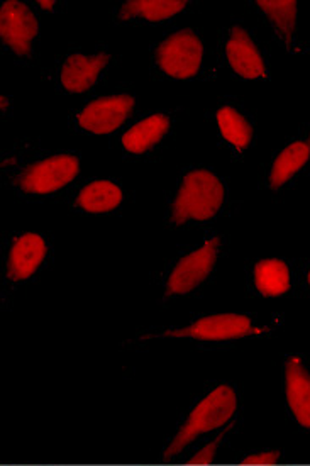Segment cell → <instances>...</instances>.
Segmentation results:
<instances>
[{"label": "cell", "mask_w": 310, "mask_h": 466, "mask_svg": "<svg viewBox=\"0 0 310 466\" xmlns=\"http://www.w3.org/2000/svg\"><path fill=\"white\" fill-rule=\"evenodd\" d=\"M258 5L276 25V29L285 36L286 45L295 29V15H297V2L295 0H258Z\"/></svg>", "instance_id": "19"}, {"label": "cell", "mask_w": 310, "mask_h": 466, "mask_svg": "<svg viewBox=\"0 0 310 466\" xmlns=\"http://www.w3.org/2000/svg\"><path fill=\"white\" fill-rule=\"evenodd\" d=\"M309 283H310V271H309Z\"/></svg>", "instance_id": "23"}, {"label": "cell", "mask_w": 310, "mask_h": 466, "mask_svg": "<svg viewBox=\"0 0 310 466\" xmlns=\"http://www.w3.org/2000/svg\"><path fill=\"white\" fill-rule=\"evenodd\" d=\"M204 48L190 29L175 33L156 49V62L165 74L175 78H190L199 72Z\"/></svg>", "instance_id": "3"}, {"label": "cell", "mask_w": 310, "mask_h": 466, "mask_svg": "<svg viewBox=\"0 0 310 466\" xmlns=\"http://www.w3.org/2000/svg\"><path fill=\"white\" fill-rule=\"evenodd\" d=\"M280 453L270 451V453L253 454L243 460V465L272 466L278 461Z\"/></svg>", "instance_id": "21"}, {"label": "cell", "mask_w": 310, "mask_h": 466, "mask_svg": "<svg viewBox=\"0 0 310 466\" xmlns=\"http://www.w3.org/2000/svg\"><path fill=\"white\" fill-rule=\"evenodd\" d=\"M37 35V21L29 7L17 0H7L0 11V36L14 53L25 56Z\"/></svg>", "instance_id": "5"}, {"label": "cell", "mask_w": 310, "mask_h": 466, "mask_svg": "<svg viewBox=\"0 0 310 466\" xmlns=\"http://www.w3.org/2000/svg\"><path fill=\"white\" fill-rule=\"evenodd\" d=\"M135 107V98L131 96L102 97L88 104L78 116V123L90 133L107 135L115 131L129 117Z\"/></svg>", "instance_id": "7"}, {"label": "cell", "mask_w": 310, "mask_h": 466, "mask_svg": "<svg viewBox=\"0 0 310 466\" xmlns=\"http://www.w3.org/2000/svg\"><path fill=\"white\" fill-rule=\"evenodd\" d=\"M109 60L111 56L105 53H100L95 56H84V55L70 56L63 65V86L74 94L85 92L97 82V76Z\"/></svg>", "instance_id": "10"}, {"label": "cell", "mask_w": 310, "mask_h": 466, "mask_svg": "<svg viewBox=\"0 0 310 466\" xmlns=\"http://www.w3.org/2000/svg\"><path fill=\"white\" fill-rule=\"evenodd\" d=\"M224 434H225V431L215 438V441L207 444V446L202 448L199 453L195 454L194 458H190V460H188V465H211L212 461H214L215 451H217V448H219V444H221V440L224 438Z\"/></svg>", "instance_id": "20"}, {"label": "cell", "mask_w": 310, "mask_h": 466, "mask_svg": "<svg viewBox=\"0 0 310 466\" xmlns=\"http://www.w3.org/2000/svg\"><path fill=\"white\" fill-rule=\"evenodd\" d=\"M223 200V184L215 175L209 172L188 173L175 200L174 222L180 226L188 219H211L221 208Z\"/></svg>", "instance_id": "2"}, {"label": "cell", "mask_w": 310, "mask_h": 466, "mask_svg": "<svg viewBox=\"0 0 310 466\" xmlns=\"http://www.w3.org/2000/svg\"><path fill=\"white\" fill-rule=\"evenodd\" d=\"M286 400L304 428H310V373L297 358L286 363Z\"/></svg>", "instance_id": "12"}, {"label": "cell", "mask_w": 310, "mask_h": 466, "mask_svg": "<svg viewBox=\"0 0 310 466\" xmlns=\"http://www.w3.org/2000/svg\"><path fill=\"white\" fill-rule=\"evenodd\" d=\"M185 5V0H129L123 5L119 17L127 21L131 17L141 15L148 21H163L184 11Z\"/></svg>", "instance_id": "16"}, {"label": "cell", "mask_w": 310, "mask_h": 466, "mask_svg": "<svg viewBox=\"0 0 310 466\" xmlns=\"http://www.w3.org/2000/svg\"><path fill=\"white\" fill-rule=\"evenodd\" d=\"M217 123L224 137L231 145H235L237 149L248 147L253 137V129L239 112L235 111L233 107H223L217 112Z\"/></svg>", "instance_id": "18"}, {"label": "cell", "mask_w": 310, "mask_h": 466, "mask_svg": "<svg viewBox=\"0 0 310 466\" xmlns=\"http://www.w3.org/2000/svg\"><path fill=\"white\" fill-rule=\"evenodd\" d=\"M253 332L251 320L246 316L237 314H219L194 322L185 329L165 332V336L174 338H194L200 341H225L248 336Z\"/></svg>", "instance_id": "8"}, {"label": "cell", "mask_w": 310, "mask_h": 466, "mask_svg": "<svg viewBox=\"0 0 310 466\" xmlns=\"http://www.w3.org/2000/svg\"><path fill=\"white\" fill-rule=\"evenodd\" d=\"M46 257V245L41 236L37 234H25L21 236L11 249L9 257V279L13 280H25L29 279L41 261Z\"/></svg>", "instance_id": "11"}, {"label": "cell", "mask_w": 310, "mask_h": 466, "mask_svg": "<svg viewBox=\"0 0 310 466\" xmlns=\"http://www.w3.org/2000/svg\"><path fill=\"white\" fill-rule=\"evenodd\" d=\"M227 60L243 78H258L265 75V65L260 51L243 27H235L225 46Z\"/></svg>", "instance_id": "9"}, {"label": "cell", "mask_w": 310, "mask_h": 466, "mask_svg": "<svg viewBox=\"0 0 310 466\" xmlns=\"http://www.w3.org/2000/svg\"><path fill=\"white\" fill-rule=\"evenodd\" d=\"M78 167L75 157H53L27 167L17 182L27 194H51L70 184L78 173Z\"/></svg>", "instance_id": "4"}, {"label": "cell", "mask_w": 310, "mask_h": 466, "mask_svg": "<svg viewBox=\"0 0 310 466\" xmlns=\"http://www.w3.org/2000/svg\"><path fill=\"white\" fill-rule=\"evenodd\" d=\"M219 239H211L197 251L182 258L168 280V294H188L204 282L217 259Z\"/></svg>", "instance_id": "6"}, {"label": "cell", "mask_w": 310, "mask_h": 466, "mask_svg": "<svg viewBox=\"0 0 310 466\" xmlns=\"http://www.w3.org/2000/svg\"><path fill=\"white\" fill-rule=\"evenodd\" d=\"M170 121L166 116L156 114L136 124L123 136V145L131 153H145L166 135Z\"/></svg>", "instance_id": "13"}, {"label": "cell", "mask_w": 310, "mask_h": 466, "mask_svg": "<svg viewBox=\"0 0 310 466\" xmlns=\"http://www.w3.org/2000/svg\"><path fill=\"white\" fill-rule=\"evenodd\" d=\"M255 283L265 297L285 294L290 290L288 267L282 259H263L255 268Z\"/></svg>", "instance_id": "14"}, {"label": "cell", "mask_w": 310, "mask_h": 466, "mask_svg": "<svg viewBox=\"0 0 310 466\" xmlns=\"http://www.w3.org/2000/svg\"><path fill=\"white\" fill-rule=\"evenodd\" d=\"M310 147L307 143H294L285 147L276 158L270 177L272 188H280L309 160Z\"/></svg>", "instance_id": "17"}, {"label": "cell", "mask_w": 310, "mask_h": 466, "mask_svg": "<svg viewBox=\"0 0 310 466\" xmlns=\"http://www.w3.org/2000/svg\"><path fill=\"white\" fill-rule=\"evenodd\" d=\"M39 5H43L45 9H51L55 5V2H39Z\"/></svg>", "instance_id": "22"}, {"label": "cell", "mask_w": 310, "mask_h": 466, "mask_svg": "<svg viewBox=\"0 0 310 466\" xmlns=\"http://www.w3.org/2000/svg\"><path fill=\"white\" fill-rule=\"evenodd\" d=\"M236 393L227 387L221 385L214 392L209 393L200 402L192 414L186 419L185 426L174 438L172 444L165 451V460H172L176 454L182 453V450L190 442L195 441L200 434L211 432L224 426L236 412Z\"/></svg>", "instance_id": "1"}, {"label": "cell", "mask_w": 310, "mask_h": 466, "mask_svg": "<svg viewBox=\"0 0 310 466\" xmlns=\"http://www.w3.org/2000/svg\"><path fill=\"white\" fill-rule=\"evenodd\" d=\"M123 200V192L117 185L100 180L87 185L76 198V206L87 212H109Z\"/></svg>", "instance_id": "15"}]
</instances>
